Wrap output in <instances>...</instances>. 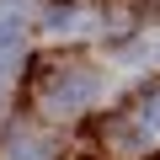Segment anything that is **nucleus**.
<instances>
[{"mask_svg":"<svg viewBox=\"0 0 160 160\" xmlns=\"http://www.w3.org/2000/svg\"><path fill=\"white\" fill-rule=\"evenodd\" d=\"M96 91H102L96 69H59V75L48 80V91H43V107L59 112V118H69V112L86 107V102H96Z\"/></svg>","mask_w":160,"mask_h":160,"instance_id":"obj_1","label":"nucleus"},{"mask_svg":"<svg viewBox=\"0 0 160 160\" xmlns=\"http://www.w3.org/2000/svg\"><path fill=\"white\" fill-rule=\"evenodd\" d=\"M144 128L160 133V96H149V107H144Z\"/></svg>","mask_w":160,"mask_h":160,"instance_id":"obj_2","label":"nucleus"},{"mask_svg":"<svg viewBox=\"0 0 160 160\" xmlns=\"http://www.w3.org/2000/svg\"><path fill=\"white\" fill-rule=\"evenodd\" d=\"M6 86H11V75H6V64H0V96H6Z\"/></svg>","mask_w":160,"mask_h":160,"instance_id":"obj_3","label":"nucleus"}]
</instances>
